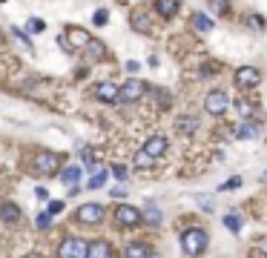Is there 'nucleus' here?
Masks as SVG:
<instances>
[{
    "mask_svg": "<svg viewBox=\"0 0 267 258\" xmlns=\"http://www.w3.org/2000/svg\"><path fill=\"white\" fill-rule=\"evenodd\" d=\"M44 20H32V17H29V32H35V35H37V32H44Z\"/></svg>",
    "mask_w": 267,
    "mask_h": 258,
    "instance_id": "nucleus-34",
    "label": "nucleus"
},
{
    "mask_svg": "<svg viewBox=\"0 0 267 258\" xmlns=\"http://www.w3.org/2000/svg\"><path fill=\"white\" fill-rule=\"evenodd\" d=\"M132 29H135V32H150V20H147L144 12H135V14H132Z\"/></svg>",
    "mask_w": 267,
    "mask_h": 258,
    "instance_id": "nucleus-22",
    "label": "nucleus"
},
{
    "mask_svg": "<svg viewBox=\"0 0 267 258\" xmlns=\"http://www.w3.org/2000/svg\"><path fill=\"white\" fill-rule=\"evenodd\" d=\"M112 195H115V198H124V195H127V186H115V189H112Z\"/></svg>",
    "mask_w": 267,
    "mask_h": 258,
    "instance_id": "nucleus-36",
    "label": "nucleus"
},
{
    "mask_svg": "<svg viewBox=\"0 0 267 258\" xmlns=\"http://www.w3.org/2000/svg\"><path fill=\"white\" fill-rule=\"evenodd\" d=\"M87 258H115V252L107 241H92L87 244Z\"/></svg>",
    "mask_w": 267,
    "mask_h": 258,
    "instance_id": "nucleus-10",
    "label": "nucleus"
},
{
    "mask_svg": "<svg viewBox=\"0 0 267 258\" xmlns=\"http://www.w3.org/2000/svg\"><path fill=\"white\" fill-rule=\"evenodd\" d=\"M261 181H264V184H267V172H261Z\"/></svg>",
    "mask_w": 267,
    "mask_h": 258,
    "instance_id": "nucleus-40",
    "label": "nucleus"
},
{
    "mask_svg": "<svg viewBox=\"0 0 267 258\" xmlns=\"http://www.w3.org/2000/svg\"><path fill=\"white\" fill-rule=\"evenodd\" d=\"M35 227H37V229H49V227H52V215H49V212H40V215L35 218Z\"/></svg>",
    "mask_w": 267,
    "mask_h": 258,
    "instance_id": "nucleus-28",
    "label": "nucleus"
},
{
    "mask_svg": "<svg viewBox=\"0 0 267 258\" xmlns=\"http://www.w3.org/2000/svg\"><path fill=\"white\" fill-rule=\"evenodd\" d=\"M141 221H147L150 227H158V224H161V209L155 207L152 201H150V204L144 207V212H141Z\"/></svg>",
    "mask_w": 267,
    "mask_h": 258,
    "instance_id": "nucleus-16",
    "label": "nucleus"
},
{
    "mask_svg": "<svg viewBox=\"0 0 267 258\" xmlns=\"http://www.w3.org/2000/svg\"><path fill=\"white\" fill-rule=\"evenodd\" d=\"M107 178H109V172L104 169V166H95L92 178H89V189H98V186H104V184H107Z\"/></svg>",
    "mask_w": 267,
    "mask_h": 258,
    "instance_id": "nucleus-20",
    "label": "nucleus"
},
{
    "mask_svg": "<svg viewBox=\"0 0 267 258\" xmlns=\"http://www.w3.org/2000/svg\"><path fill=\"white\" fill-rule=\"evenodd\" d=\"M60 169V155L58 152H37L32 158V172L35 175H55Z\"/></svg>",
    "mask_w": 267,
    "mask_h": 258,
    "instance_id": "nucleus-2",
    "label": "nucleus"
},
{
    "mask_svg": "<svg viewBox=\"0 0 267 258\" xmlns=\"http://www.w3.org/2000/svg\"><path fill=\"white\" fill-rule=\"evenodd\" d=\"M95 95H98L104 103H115V100H118V86H115V83H109V80H107V83H98Z\"/></svg>",
    "mask_w": 267,
    "mask_h": 258,
    "instance_id": "nucleus-13",
    "label": "nucleus"
},
{
    "mask_svg": "<svg viewBox=\"0 0 267 258\" xmlns=\"http://www.w3.org/2000/svg\"><path fill=\"white\" fill-rule=\"evenodd\" d=\"M0 218H3L6 224H17L20 221V209H17V204L3 201V204H0Z\"/></svg>",
    "mask_w": 267,
    "mask_h": 258,
    "instance_id": "nucleus-12",
    "label": "nucleus"
},
{
    "mask_svg": "<svg viewBox=\"0 0 267 258\" xmlns=\"http://www.w3.org/2000/svg\"><path fill=\"white\" fill-rule=\"evenodd\" d=\"M259 250H261V255H267V235L259 241Z\"/></svg>",
    "mask_w": 267,
    "mask_h": 258,
    "instance_id": "nucleus-38",
    "label": "nucleus"
},
{
    "mask_svg": "<svg viewBox=\"0 0 267 258\" xmlns=\"http://www.w3.org/2000/svg\"><path fill=\"white\" fill-rule=\"evenodd\" d=\"M144 152H147L150 158H161V155L167 152V138H164V135H152L150 141L144 143Z\"/></svg>",
    "mask_w": 267,
    "mask_h": 258,
    "instance_id": "nucleus-9",
    "label": "nucleus"
},
{
    "mask_svg": "<svg viewBox=\"0 0 267 258\" xmlns=\"http://www.w3.org/2000/svg\"><path fill=\"white\" fill-rule=\"evenodd\" d=\"M87 55H89V60H101V57H104V46H101V43H95V40H89L87 43Z\"/></svg>",
    "mask_w": 267,
    "mask_h": 258,
    "instance_id": "nucleus-24",
    "label": "nucleus"
},
{
    "mask_svg": "<svg viewBox=\"0 0 267 258\" xmlns=\"http://www.w3.org/2000/svg\"><path fill=\"white\" fill-rule=\"evenodd\" d=\"M26 258H44V255H37V252H32V255H26Z\"/></svg>",
    "mask_w": 267,
    "mask_h": 258,
    "instance_id": "nucleus-39",
    "label": "nucleus"
},
{
    "mask_svg": "<svg viewBox=\"0 0 267 258\" xmlns=\"http://www.w3.org/2000/svg\"><path fill=\"white\" fill-rule=\"evenodd\" d=\"M178 9H181L178 0H155V12H158L161 17H167V20H170V17H175V14H178Z\"/></svg>",
    "mask_w": 267,
    "mask_h": 258,
    "instance_id": "nucleus-11",
    "label": "nucleus"
},
{
    "mask_svg": "<svg viewBox=\"0 0 267 258\" xmlns=\"http://www.w3.org/2000/svg\"><path fill=\"white\" fill-rule=\"evenodd\" d=\"M152 164H155V158H150L144 149L135 155V166H141V169H147V166H152Z\"/></svg>",
    "mask_w": 267,
    "mask_h": 258,
    "instance_id": "nucleus-25",
    "label": "nucleus"
},
{
    "mask_svg": "<svg viewBox=\"0 0 267 258\" xmlns=\"http://www.w3.org/2000/svg\"><path fill=\"white\" fill-rule=\"evenodd\" d=\"M124 255L127 258H152V250L147 244H130V247L124 250Z\"/></svg>",
    "mask_w": 267,
    "mask_h": 258,
    "instance_id": "nucleus-18",
    "label": "nucleus"
},
{
    "mask_svg": "<svg viewBox=\"0 0 267 258\" xmlns=\"http://www.w3.org/2000/svg\"><path fill=\"white\" fill-rule=\"evenodd\" d=\"M58 258H87V241L84 238H64L58 247Z\"/></svg>",
    "mask_w": 267,
    "mask_h": 258,
    "instance_id": "nucleus-4",
    "label": "nucleus"
},
{
    "mask_svg": "<svg viewBox=\"0 0 267 258\" xmlns=\"http://www.w3.org/2000/svg\"><path fill=\"white\" fill-rule=\"evenodd\" d=\"M207 232H204V229H187V232H184V235H181V247H184V252H187V255H201L204 250H207Z\"/></svg>",
    "mask_w": 267,
    "mask_h": 258,
    "instance_id": "nucleus-1",
    "label": "nucleus"
},
{
    "mask_svg": "<svg viewBox=\"0 0 267 258\" xmlns=\"http://www.w3.org/2000/svg\"><path fill=\"white\" fill-rule=\"evenodd\" d=\"M198 207H201L204 212H213V201H210L207 195H198Z\"/></svg>",
    "mask_w": 267,
    "mask_h": 258,
    "instance_id": "nucleus-30",
    "label": "nucleus"
},
{
    "mask_svg": "<svg viewBox=\"0 0 267 258\" xmlns=\"http://www.w3.org/2000/svg\"><path fill=\"white\" fill-rule=\"evenodd\" d=\"M175 129H178L181 135H193L195 129H198V121H195V118H187V115H184V118H178V121H175Z\"/></svg>",
    "mask_w": 267,
    "mask_h": 258,
    "instance_id": "nucleus-19",
    "label": "nucleus"
},
{
    "mask_svg": "<svg viewBox=\"0 0 267 258\" xmlns=\"http://www.w3.org/2000/svg\"><path fill=\"white\" fill-rule=\"evenodd\" d=\"M224 227L230 229V232H241V218H238L236 212H230V215H224Z\"/></svg>",
    "mask_w": 267,
    "mask_h": 258,
    "instance_id": "nucleus-23",
    "label": "nucleus"
},
{
    "mask_svg": "<svg viewBox=\"0 0 267 258\" xmlns=\"http://www.w3.org/2000/svg\"><path fill=\"white\" fill-rule=\"evenodd\" d=\"M236 138H241V141H250V138H259V123L244 121L241 126L236 129Z\"/></svg>",
    "mask_w": 267,
    "mask_h": 258,
    "instance_id": "nucleus-17",
    "label": "nucleus"
},
{
    "mask_svg": "<svg viewBox=\"0 0 267 258\" xmlns=\"http://www.w3.org/2000/svg\"><path fill=\"white\" fill-rule=\"evenodd\" d=\"M193 23H195V29H198V32H213V20H210L204 12H195L193 14Z\"/></svg>",
    "mask_w": 267,
    "mask_h": 258,
    "instance_id": "nucleus-21",
    "label": "nucleus"
},
{
    "mask_svg": "<svg viewBox=\"0 0 267 258\" xmlns=\"http://www.w3.org/2000/svg\"><path fill=\"white\" fill-rule=\"evenodd\" d=\"M253 23H256L259 29H264V17H261V14H253Z\"/></svg>",
    "mask_w": 267,
    "mask_h": 258,
    "instance_id": "nucleus-37",
    "label": "nucleus"
},
{
    "mask_svg": "<svg viewBox=\"0 0 267 258\" xmlns=\"http://www.w3.org/2000/svg\"><path fill=\"white\" fill-rule=\"evenodd\" d=\"M92 23H95V26H107V23H109V12H107V9H98V12L92 14Z\"/></svg>",
    "mask_w": 267,
    "mask_h": 258,
    "instance_id": "nucleus-27",
    "label": "nucleus"
},
{
    "mask_svg": "<svg viewBox=\"0 0 267 258\" xmlns=\"http://www.w3.org/2000/svg\"><path fill=\"white\" fill-rule=\"evenodd\" d=\"M80 175H84V169H80L78 164L66 166V169H60V181H64L66 186H78L80 184Z\"/></svg>",
    "mask_w": 267,
    "mask_h": 258,
    "instance_id": "nucleus-14",
    "label": "nucleus"
},
{
    "mask_svg": "<svg viewBox=\"0 0 267 258\" xmlns=\"http://www.w3.org/2000/svg\"><path fill=\"white\" fill-rule=\"evenodd\" d=\"M210 9L216 14H227L230 12V3H227V0H210Z\"/></svg>",
    "mask_w": 267,
    "mask_h": 258,
    "instance_id": "nucleus-26",
    "label": "nucleus"
},
{
    "mask_svg": "<svg viewBox=\"0 0 267 258\" xmlns=\"http://www.w3.org/2000/svg\"><path fill=\"white\" fill-rule=\"evenodd\" d=\"M259 80H261V72L256 66H238L236 69V86H241V89L259 86Z\"/></svg>",
    "mask_w": 267,
    "mask_h": 258,
    "instance_id": "nucleus-7",
    "label": "nucleus"
},
{
    "mask_svg": "<svg viewBox=\"0 0 267 258\" xmlns=\"http://www.w3.org/2000/svg\"><path fill=\"white\" fill-rule=\"evenodd\" d=\"M238 186H241V178H230L221 184V189H238Z\"/></svg>",
    "mask_w": 267,
    "mask_h": 258,
    "instance_id": "nucleus-33",
    "label": "nucleus"
},
{
    "mask_svg": "<svg viewBox=\"0 0 267 258\" xmlns=\"http://www.w3.org/2000/svg\"><path fill=\"white\" fill-rule=\"evenodd\" d=\"M12 35H15V37H17V40H20V43H23V46H26V49H29V46H32V40H29V37H26V35H23L20 29H15V26H12Z\"/></svg>",
    "mask_w": 267,
    "mask_h": 258,
    "instance_id": "nucleus-29",
    "label": "nucleus"
},
{
    "mask_svg": "<svg viewBox=\"0 0 267 258\" xmlns=\"http://www.w3.org/2000/svg\"><path fill=\"white\" fill-rule=\"evenodd\" d=\"M0 3H3V0H0Z\"/></svg>",
    "mask_w": 267,
    "mask_h": 258,
    "instance_id": "nucleus-41",
    "label": "nucleus"
},
{
    "mask_svg": "<svg viewBox=\"0 0 267 258\" xmlns=\"http://www.w3.org/2000/svg\"><path fill=\"white\" fill-rule=\"evenodd\" d=\"M75 221L87 224V227H95V224L104 221V207L101 204H80L78 212H75Z\"/></svg>",
    "mask_w": 267,
    "mask_h": 258,
    "instance_id": "nucleus-5",
    "label": "nucleus"
},
{
    "mask_svg": "<svg viewBox=\"0 0 267 258\" xmlns=\"http://www.w3.org/2000/svg\"><path fill=\"white\" fill-rule=\"evenodd\" d=\"M147 92V83H141V80H127V83L118 89V100H124V103H135V100H141Z\"/></svg>",
    "mask_w": 267,
    "mask_h": 258,
    "instance_id": "nucleus-6",
    "label": "nucleus"
},
{
    "mask_svg": "<svg viewBox=\"0 0 267 258\" xmlns=\"http://www.w3.org/2000/svg\"><path fill=\"white\" fill-rule=\"evenodd\" d=\"M115 221L121 224V227H138V224H141V209L130 207V204H121V207L115 209Z\"/></svg>",
    "mask_w": 267,
    "mask_h": 258,
    "instance_id": "nucleus-8",
    "label": "nucleus"
},
{
    "mask_svg": "<svg viewBox=\"0 0 267 258\" xmlns=\"http://www.w3.org/2000/svg\"><path fill=\"white\" fill-rule=\"evenodd\" d=\"M112 175H115L118 181H124V178H127V166H124V164H115V166H112Z\"/></svg>",
    "mask_w": 267,
    "mask_h": 258,
    "instance_id": "nucleus-31",
    "label": "nucleus"
},
{
    "mask_svg": "<svg viewBox=\"0 0 267 258\" xmlns=\"http://www.w3.org/2000/svg\"><path fill=\"white\" fill-rule=\"evenodd\" d=\"M138 69H141V63H138V60H130V63H127V72H132V75H135Z\"/></svg>",
    "mask_w": 267,
    "mask_h": 258,
    "instance_id": "nucleus-35",
    "label": "nucleus"
},
{
    "mask_svg": "<svg viewBox=\"0 0 267 258\" xmlns=\"http://www.w3.org/2000/svg\"><path fill=\"white\" fill-rule=\"evenodd\" d=\"M66 40H72V49H87V43L92 40L89 37V32H84V29H69V37Z\"/></svg>",
    "mask_w": 267,
    "mask_h": 258,
    "instance_id": "nucleus-15",
    "label": "nucleus"
},
{
    "mask_svg": "<svg viewBox=\"0 0 267 258\" xmlns=\"http://www.w3.org/2000/svg\"><path fill=\"white\" fill-rule=\"evenodd\" d=\"M204 109H207L210 115H224L227 109H230V95L224 92V89H213V92H207V98H204Z\"/></svg>",
    "mask_w": 267,
    "mask_h": 258,
    "instance_id": "nucleus-3",
    "label": "nucleus"
},
{
    "mask_svg": "<svg viewBox=\"0 0 267 258\" xmlns=\"http://www.w3.org/2000/svg\"><path fill=\"white\" fill-rule=\"evenodd\" d=\"M64 212V201H49V215Z\"/></svg>",
    "mask_w": 267,
    "mask_h": 258,
    "instance_id": "nucleus-32",
    "label": "nucleus"
}]
</instances>
